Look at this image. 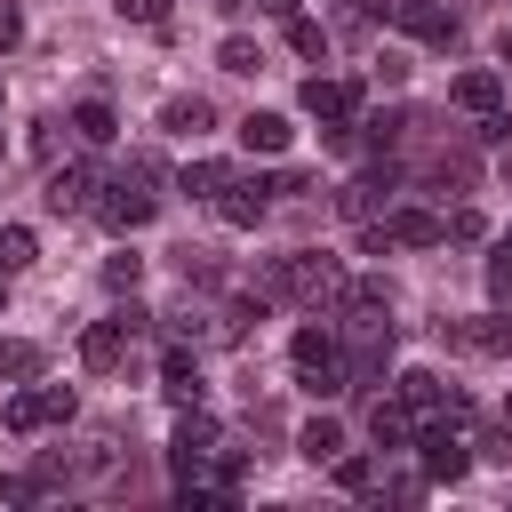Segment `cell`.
<instances>
[{
    "label": "cell",
    "instance_id": "obj_1",
    "mask_svg": "<svg viewBox=\"0 0 512 512\" xmlns=\"http://www.w3.org/2000/svg\"><path fill=\"white\" fill-rule=\"evenodd\" d=\"M256 296H296V304H328V296H344V264L336 256H312V248H296V256H272L264 264V280H256Z\"/></svg>",
    "mask_w": 512,
    "mask_h": 512
},
{
    "label": "cell",
    "instance_id": "obj_2",
    "mask_svg": "<svg viewBox=\"0 0 512 512\" xmlns=\"http://www.w3.org/2000/svg\"><path fill=\"white\" fill-rule=\"evenodd\" d=\"M288 360H296V384H304L312 400H336V392H352V368H344V344H336V328L304 320V328L288 336Z\"/></svg>",
    "mask_w": 512,
    "mask_h": 512
},
{
    "label": "cell",
    "instance_id": "obj_3",
    "mask_svg": "<svg viewBox=\"0 0 512 512\" xmlns=\"http://www.w3.org/2000/svg\"><path fill=\"white\" fill-rule=\"evenodd\" d=\"M144 184H152V160H128V168H120V176L104 184V200H96V216H104L112 232H144V224H152V208H160V200H152Z\"/></svg>",
    "mask_w": 512,
    "mask_h": 512
},
{
    "label": "cell",
    "instance_id": "obj_4",
    "mask_svg": "<svg viewBox=\"0 0 512 512\" xmlns=\"http://www.w3.org/2000/svg\"><path fill=\"white\" fill-rule=\"evenodd\" d=\"M72 408H80V392H72V384H24V392L8 400V432H16V440H32L40 424H72Z\"/></svg>",
    "mask_w": 512,
    "mask_h": 512
},
{
    "label": "cell",
    "instance_id": "obj_5",
    "mask_svg": "<svg viewBox=\"0 0 512 512\" xmlns=\"http://www.w3.org/2000/svg\"><path fill=\"white\" fill-rule=\"evenodd\" d=\"M208 448H216V416L184 408V416H176V432H168V472H176V480H200Z\"/></svg>",
    "mask_w": 512,
    "mask_h": 512
},
{
    "label": "cell",
    "instance_id": "obj_6",
    "mask_svg": "<svg viewBox=\"0 0 512 512\" xmlns=\"http://www.w3.org/2000/svg\"><path fill=\"white\" fill-rule=\"evenodd\" d=\"M272 192H280V176H232V184L216 192V216H224V224H240V232H256V224H264V208H272Z\"/></svg>",
    "mask_w": 512,
    "mask_h": 512
},
{
    "label": "cell",
    "instance_id": "obj_7",
    "mask_svg": "<svg viewBox=\"0 0 512 512\" xmlns=\"http://www.w3.org/2000/svg\"><path fill=\"white\" fill-rule=\"evenodd\" d=\"M416 456H424V480H464L472 472V440H456L440 416L416 432Z\"/></svg>",
    "mask_w": 512,
    "mask_h": 512
},
{
    "label": "cell",
    "instance_id": "obj_8",
    "mask_svg": "<svg viewBox=\"0 0 512 512\" xmlns=\"http://www.w3.org/2000/svg\"><path fill=\"white\" fill-rule=\"evenodd\" d=\"M96 192H104V176H96L88 160H72V168H56V176H48V192H40V200H48V216H80V208H96Z\"/></svg>",
    "mask_w": 512,
    "mask_h": 512
},
{
    "label": "cell",
    "instance_id": "obj_9",
    "mask_svg": "<svg viewBox=\"0 0 512 512\" xmlns=\"http://www.w3.org/2000/svg\"><path fill=\"white\" fill-rule=\"evenodd\" d=\"M128 344H136V328H128L120 312H104L96 328H80V368H96V376H104V368H120V360H128Z\"/></svg>",
    "mask_w": 512,
    "mask_h": 512
},
{
    "label": "cell",
    "instance_id": "obj_10",
    "mask_svg": "<svg viewBox=\"0 0 512 512\" xmlns=\"http://www.w3.org/2000/svg\"><path fill=\"white\" fill-rule=\"evenodd\" d=\"M392 24H400V32H416L424 48H456V16H448V8H432V0H392Z\"/></svg>",
    "mask_w": 512,
    "mask_h": 512
},
{
    "label": "cell",
    "instance_id": "obj_11",
    "mask_svg": "<svg viewBox=\"0 0 512 512\" xmlns=\"http://www.w3.org/2000/svg\"><path fill=\"white\" fill-rule=\"evenodd\" d=\"M376 224H384L392 248H440V240H448V216H432V208H392V216H376Z\"/></svg>",
    "mask_w": 512,
    "mask_h": 512
},
{
    "label": "cell",
    "instance_id": "obj_12",
    "mask_svg": "<svg viewBox=\"0 0 512 512\" xmlns=\"http://www.w3.org/2000/svg\"><path fill=\"white\" fill-rule=\"evenodd\" d=\"M448 344H456V352H480V360H496V352H512V320H504V312L448 320Z\"/></svg>",
    "mask_w": 512,
    "mask_h": 512
},
{
    "label": "cell",
    "instance_id": "obj_13",
    "mask_svg": "<svg viewBox=\"0 0 512 512\" xmlns=\"http://www.w3.org/2000/svg\"><path fill=\"white\" fill-rule=\"evenodd\" d=\"M304 112L328 120V128L352 120V112H360V80H320V72H312V80H304Z\"/></svg>",
    "mask_w": 512,
    "mask_h": 512
},
{
    "label": "cell",
    "instance_id": "obj_14",
    "mask_svg": "<svg viewBox=\"0 0 512 512\" xmlns=\"http://www.w3.org/2000/svg\"><path fill=\"white\" fill-rule=\"evenodd\" d=\"M368 440L376 448H416V408L408 400H376L368 408Z\"/></svg>",
    "mask_w": 512,
    "mask_h": 512
},
{
    "label": "cell",
    "instance_id": "obj_15",
    "mask_svg": "<svg viewBox=\"0 0 512 512\" xmlns=\"http://www.w3.org/2000/svg\"><path fill=\"white\" fill-rule=\"evenodd\" d=\"M448 104H464V112H496V104H504V80H496L488 64H472V72L448 80Z\"/></svg>",
    "mask_w": 512,
    "mask_h": 512
},
{
    "label": "cell",
    "instance_id": "obj_16",
    "mask_svg": "<svg viewBox=\"0 0 512 512\" xmlns=\"http://www.w3.org/2000/svg\"><path fill=\"white\" fill-rule=\"evenodd\" d=\"M160 392H168V400H184V408L200 400V360H192L184 344H168V352H160Z\"/></svg>",
    "mask_w": 512,
    "mask_h": 512
},
{
    "label": "cell",
    "instance_id": "obj_17",
    "mask_svg": "<svg viewBox=\"0 0 512 512\" xmlns=\"http://www.w3.org/2000/svg\"><path fill=\"white\" fill-rule=\"evenodd\" d=\"M296 456H304V464H336V456H344V424H336V416H312V424L296 432Z\"/></svg>",
    "mask_w": 512,
    "mask_h": 512
},
{
    "label": "cell",
    "instance_id": "obj_18",
    "mask_svg": "<svg viewBox=\"0 0 512 512\" xmlns=\"http://www.w3.org/2000/svg\"><path fill=\"white\" fill-rule=\"evenodd\" d=\"M208 120H216L208 96H168V104H160V128H168V136H208Z\"/></svg>",
    "mask_w": 512,
    "mask_h": 512
},
{
    "label": "cell",
    "instance_id": "obj_19",
    "mask_svg": "<svg viewBox=\"0 0 512 512\" xmlns=\"http://www.w3.org/2000/svg\"><path fill=\"white\" fill-rule=\"evenodd\" d=\"M288 136H296V128H288L280 112H248V120H240V144H248V152H264V160H272V152H288Z\"/></svg>",
    "mask_w": 512,
    "mask_h": 512
},
{
    "label": "cell",
    "instance_id": "obj_20",
    "mask_svg": "<svg viewBox=\"0 0 512 512\" xmlns=\"http://www.w3.org/2000/svg\"><path fill=\"white\" fill-rule=\"evenodd\" d=\"M400 400H408L416 416H440V400H448V384H440L432 368H408V376H400Z\"/></svg>",
    "mask_w": 512,
    "mask_h": 512
},
{
    "label": "cell",
    "instance_id": "obj_21",
    "mask_svg": "<svg viewBox=\"0 0 512 512\" xmlns=\"http://www.w3.org/2000/svg\"><path fill=\"white\" fill-rule=\"evenodd\" d=\"M72 128H80V144H112V136H120V120H112V104H104V96H88V104L72 112Z\"/></svg>",
    "mask_w": 512,
    "mask_h": 512
},
{
    "label": "cell",
    "instance_id": "obj_22",
    "mask_svg": "<svg viewBox=\"0 0 512 512\" xmlns=\"http://www.w3.org/2000/svg\"><path fill=\"white\" fill-rule=\"evenodd\" d=\"M176 184H184V192H192V200H216V192H224V184H232V168H224V160H192V168H184V176H176Z\"/></svg>",
    "mask_w": 512,
    "mask_h": 512
},
{
    "label": "cell",
    "instance_id": "obj_23",
    "mask_svg": "<svg viewBox=\"0 0 512 512\" xmlns=\"http://www.w3.org/2000/svg\"><path fill=\"white\" fill-rule=\"evenodd\" d=\"M336 208H344V216H352V224H376V208H384V192H376V184H368V176H352V184H344V192H336Z\"/></svg>",
    "mask_w": 512,
    "mask_h": 512
},
{
    "label": "cell",
    "instance_id": "obj_24",
    "mask_svg": "<svg viewBox=\"0 0 512 512\" xmlns=\"http://www.w3.org/2000/svg\"><path fill=\"white\" fill-rule=\"evenodd\" d=\"M328 472H336V488H344V496H368V488H376V464H368V456H336Z\"/></svg>",
    "mask_w": 512,
    "mask_h": 512
},
{
    "label": "cell",
    "instance_id": "obj_25",
    "mask_svg": "<svg viewBox=\"0 0 512 512\" xmlns=\"http://www.w3.org/2000/svg\"><path fill=\"white\" fill-rule=\"evenodd\" d=\"M0 376L8 384H32L40 376V344H0Z\"/></svg>",
    "mask_w": 512,
    "mask_h": 512
},
{
    "label": "cell",
    "instance_id": "obj_26",
    "mask_svg": "<svg viewBox=\"0 0 512 512\" xmlns=\"http://www.w3.org/2000/svg\"><path fill=\"white\" fill-rule=\"evenodd\" d=\"M136 280H144V256H136V248H120V256H104V288H120V296H128Z\"/></svg>",
    "mask_w": 512,
    "mask_h": 512
},
{
    "label": "cell",
    "instance_id": "obj_27",
    "mask_svg": "<svg viewBox=\"0 0 512 512\" xmlns=\"http://www.w3.org/2000/svg\"><path fill=\"white\" fill-rule=\"evenodd\" d=\"M288 48H296V56H328V32H320L312 16H288Z\"/></svg>",
    "mask_w": 512,
    "mask_h": 512
},
{
    "label": "cell",
    "instance_id": "obj_28",
    "mask_svg": "<svg viewBox=\"0 0 512 512\" xmlns=\"http://www.w3.org/2000/svg\"><path fill=\"white\" fill-rule=\"evenodd\" d=\"M488 296L512 304V240H496V256H488Z\"/></svg>",
    "mask_w": 512,
    "mask_h": 512
},
{
    "label": "cell",
    "instance_id": "obj_29",
    "mask_svg": "<svg viewBox=\"0 0 512 512\" xmlns=\"http://www.w3.org/2000/svg\"><path fill=\"white\" fill-rule=\"evenodd\" d=\"M216 64H224V72H256L264 56H256V40H240V32H232V40L216 48Z\"/></svg>",
    "mask_w": 512,
    "mask_h": 512
},
{
    "label": "cell",
    "instance_id": "obj_30",
    "mask_svg": "<svg viewBox=\"0 0 512 512\" xmlns=\"http://www.w3.org/2000/svg\"><path fill=\"white\" fill-rule=\"evenodd\" d=\"M0 264H8V272H24V264H32V232H24V224H8V232H0Z\"/></svg>",
    "mask_w": 512,
    "mask_h": 512
},
{
    "label": "cell",
    "instance_id": "obj_31",
    "mask_svg": "<svg viewBox=\"0 0 512 512\" xmlns=\"http://www.w3.org/2000/svg\"><path fill=\"white\" fill-rule=\"evenodd\" d=\"M40 488H48V480H40V472H8V480H0V496H8V504H32V496H40Z\"/></svg>",
    "mask_w": 512,
    "mask_h": 512
},
{
    "label": "cell",
    "instance_id": "obj_32",
    "mask_svg": "<svg viewBox=\"0 0 512 512\" xmlns=\"http://www.w3.org/2000/svg\"><path fill=\"white\" fill-rule=\"evenodd\" d=\"M448 240H488V224H480V208H456V216H448Z\"/></svg>",
    "mask_w": 512,
    "mask_h": 512
},
{
    "label": "cell",
    "instance_id": "obj_33",
    "mask_svg": "<svg viewBox=\"0 0 512 512\" xmlns=\"http://www.w3.org/2000/svg\"><path fill=\"white\" fill-rule=\"evenodd\" d=\"M472 448H480V456H488V464H512V424H504V432H480V440H472Z\"/></svg>",
    "mask_w": 512,
    "mask_h": 512
},
{
    "label": "cell",
    "instance_id": "obj_34",
    "mask_svg": "<svg viewBox=\"0 0 512 512\" xmlns=\"http://www.w3.org/2000/svg\"><path fill=\"white\" fill-rule=\"evenodd\" d=\"M400 128H408V112H376V120H368V144H392Z\"/></svg>",
    "mask_w": 512,
    "mask_h": 512
},
{
    "label": "cell",
    "instance_id": "obj_35",
    "mask_svg": "<svg viewBox=\"0 0 512 512\" xmlns=\"http://www.w3.org/2000/svg\"><path fill=\"white\" fill-rule=\"evenodd\" d=\"M472 136H480V144H504V136H512V120H504V104H496V112H480V128H472Z\"/></svg>",
    "mask_w": 512,
    "mask_h": 512
},
{
    "label": "cell",
    "instance_id": "obj_36",
    "mask_svg": "<svg viewBox=\"0 0 512 512\" xmlns=\"http://www.w3.org/2000/svg\"><path fill=\"white\" fill-rule=\"evenodd\" d=\"M120 16H136V24H160V16H168V0H120Z\"/></svg>",
    "mask_w": 512,
    "mask_h": 512
},
{
    "label": "cell",
    "instance_id": "obj_37",
    "mask_svg": "<svg viewBox=\"0 0 512 512\" xmlns=\"http://www.w3.org/2000/svg\"><path fill=\"white\" fill-rule=\"evenodd\" d=\"M16 40H24V16H16V8H0V56H8Z\"/></svg>",
    "mask_w": 512,
    "mask_h": 512
},
{
    "label": "cell",
    "instance_id": "obj_38",
    "mask_svg": "<svg viewBox=\"0 0 512 512\" xmlns=\"http://www.w3.org/2000/svg\"><path fill=\"white\" fill-rule=\"evenodd\" d=\"M256 8H264V16H296V0H256Z\"/></svg>",
    "mask_w": 512,
    "mask_h": 512
},
{
    "label": "cell",
    "instance_id": "obj_39",
    "mask_svg": "<svg viewBox=\"0 0 512 512\" xmlns=\"http://www.w3.org/2000/svg\"><path fill=\"white\" fill-rule=\"evenodd\" d=\"M0 304H8V264H0Z\"/></svg>",
    "mask_w": 512,
    "mask_h": 512
},
{
    "label": "cell",
    "instance_id": "obj_40",
    "mask_svg": "<svg viewBox=\"0 0 512 512\" xmlns=\"http://www.w3.org/2000/svg\"><path fill=\"white\" fill-rule=\"evenodd\" d=\"M504 424H512V400H504Z\"/></svg>",
    "mask_w": 512,
    "mask_h": 512
},
{
    "label": "cell",
    "instance_id": "obj_41",
    "mask_svg": "<svg viewBox=\"0 0 512 512\" xmlns=\"http://www.w3.org/2000/svg\"><path fill=\"white\" fill-rule=\"evenodd\" d=\"M0 96H8V88H0Z\"/></svg>",
    "mask_w": 512,
    "mask_h": 512
}]
</instances>
